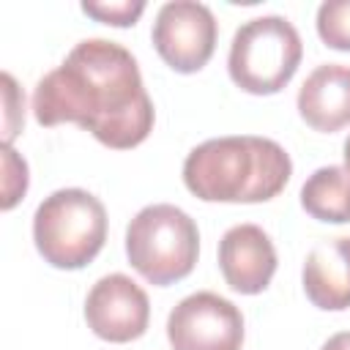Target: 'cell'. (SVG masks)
<instances>
[{
	"mask_svg": "<svg viewBox=\"0 0 350 350\" xmlns=\"http://www.w3.org/2000/svg\"><path fill=\"white\" fill-rule=\"evenodd\" d=\"M33 115L46 129L77 123L115 150L145 142L156 118L134 55L107 38L79 41L55 71L38 79Z\"/></svg>",
	"mask_w": 350,
	"mask_h": 350,
	"instance_id": "6da1fadb",
	"label": "cell"
},
{
	"mask_svg": "<svg viewBox=\"0 0 350 350\" xmlns=\"http://www.w3.org/2000/svg\"><path fill=\"white\" fill-rule=\"evenodd\" d=\"M287 150L268 137H216L183 161L186 189L205 202H265L290 180Z\"/></svg>",
	"mask_w": 350,
	"mask_h": 350,
	"instance_id": "7a4b0ae2",
	"label": "cell"
},
{
	"mask_svg": "<svg viewBox=\"0 0 350 350\" xmlns=\"http://www.w3.org/2000/svg\"><path fill=\"white\" fill-rule=\"evenodd\" d=\"M33 241L38 254L63 271L85 268L107 241V208L85 189H57L36 208Z\"/></svg>",
	"mask_w": 350,
	"mask_h": 350,
	"instance_id": "3957f363",
	"label": "cell"
},
{
	"mask_svg": "<svg viewBox=\"0 0 350 350\" xmlns=\"http://www.w3.org/2000/svg\"><path fill=\"white\" fill-rule=\"evenodd\" d=\"M126 254L142 279L167 287L191 273L200 257V230L178 205L156 202L129 221Z\"/></svg>",
	"mask_w": 350,
	"mask_h": 350,
	"instance_id": "277c9868",
	"label": "cell"
},
{
	"mask_svg": "<svg viewBox=\"0 0 350 350\" xmlns=\"http://www.w3.org/2000/svg\"><path fill=\"white\" fill-rule=\"evenodd\" d=\"M301 55L304 44L290 19L276 14L254 16L235 30L227 71L241 90L252 96H271L293 79L301 66Z\"/></svg>",
	"mask_w": 350,
	"mask_h": 350,
	"instance_id": "5b68a950",
	"label": "cell"
},
{
	"mask_svg": "<svg viewBox=\"0 0 350 350\" xmlns=\"http://www.w3.org/2000/svg\"><path fill=\"white\" fill-rule=\"evenodd\" d=\"M216 16L205 3L172 0L156 14L150 38L159 57L178 74L200 71L216 49Z\"/></svg>",
	"mask_w": 350,
	"mask_h": 350,
	"instance_id": "8992f818",
	"label": "cell"
},
{
	"mask_svg": "<svg viewBox=\"0 0 350 350\" xmlns=\"http://www.w3.org/2000/svg\"><path fill=\"white\" fill-rule=\"evenodd\" d=\"M167 339L172 350H241L243 314L219 293H191L170 312Z\"/></svg>",
	"mask_w": 350,
	"mask_h": 350,
	"instance_id": "52a82bcc",
	"label": "cell"
},
{
	"mask_svg": "<svg viewBox=\"0 0 350 350\" xmlns=\"http://www.w3.org/2000/svg\"><path fill=\"white\" fill-rule=\"evenodd\" d=\"M88 328L104 342H131L148 331L150 304L145 290L126 273L101 276L85 298Z\"/></svg>",
	"mask_w": 350,
	"mask_h": 350,
	"instance_id": "ba28073f",
	"label": "cell"
},
{
	"mask_svg": "<svg viewBox=\"0 0 350 350\" xmlns=\"http://www.w3.org/2000/svg\"><path fill=\"white\" fill-rule=\"evenodd\" d=\"M219 268L235 293L257 295L276 273L273 241L257 224H235L219 241Z\"/></svg>",
	"mask_w": 350,
	"mask_h": 350,
	"instance_id": "9c48e42d",
	"label": "cell"
},
{
	"mask_svg": "<svg viewBox=\"0 0 350 350\" xmlns=\"http://www.w3.org/2000/svg\"><path fill=\"white\" fill-rule=\"evenodd\" d=\"M298 115L314 131L331 134L350 123V66L323 63L298 90Z\"/></svg>",
	"mask_w": 350,
	"mask_h": 350,
	"instance_id": "30bf717a",
	"label": "cell"
},
{
	"mask_svg": "<svg viewBox=\"0 0 350 350\" xmlns=\"http://www.w3.org/2000/svg\"><path fill=\"white\" fill-rule=\"evenodd\" d=\"M304 293L325 312L350 306V238H328L312 246L304 262Z\"/></svg>",
	"mask_w": 350,
	"mask_h": 350,
	"instance_id": "8fae6325",
	"label": "cell"
},
{
	"mask_svg": "<svg viewBox=\"0 0 350 350\" xmlns=\"http://www.w3.org/2000/svg\"><path fill=\"white\" fill-rule=\"evenodd\" d=\"M301 205L317 221H350V172L334 164L314 170L301 186Z\"/></svg>",
	"mask_w": 350,
	"mask_h": 350,
	"instance_id": "7c38bea8",
	"label": "cell"
},
{
	"mask_svg": "<svg viewBox=\"0 0 350 350\" xmlns=\"http://www.w3.org/2000/svg\"><path fill=\"white\" fill-rule=\"evenodd\" d=\"M317 36L339 52H350V0H325L317 8Z\"/></svg>",
	"mask_w": 350,
	"mask_h": 350,
	"instance_id": "4fadbf2b",
	"label": "cell"
},
{
	"mask_svg": "<svg viewBox=\"0 0 350 350\" xmlns=\"http://www.w3.org/2000/svg\"><path fill=\"white\" fill-rule=\"evenodd\" d=\"M82 11L104 25H112V27H131L142 11H145V3L142 0H104V3H93V0H85L82 3Z\"/></svg>",
	"mask_w": 350,
	"mask_h": 350,
	"instance_id": "5bb4252c",
	"label": "cell"
},
{
	"mask_svg": "<svg viewBox=\"0 0 350 350\" xmlns=\"http://www.w3.org/2000/svg\"><path fill=\"white\" fill-rule=\"evenodd\" d=\"M3 211H11L27 191V164L11 145H3Z\"/></svg>",
	"mask_w": 350,
	"mask_h": 350,
	"instance_id": "9a60e30c",
	"label": "cell"
},
{
	"mask_svg": "<svg viewBox=\"0 0 350 350\" xmlns=\"http://www.w3.org/2000/svg\"><path fill=\"white\" fill-rule=\"evenodd\" d=\"M3 101H5V120H3V145H11L25 123V96L16 88L11 74H3Z\"/></svg>",
	"mask_w": 350,
	"mask_h": 350,
	"instance_id": "2e32d148",
	"label": "cell"
},
{
	"mask_svg": "<svg viewBox=\"0 0 350 350\" xmlns=\"http://www.w3.org/2000/svg\"><path fill=\"white\" fill-rule=\"evenodd\" d=\"M323 350H350V331H339V334H334V336L323 345Z\"/></svg>",
	"mask_w": 350,
	"mask_h": 350,
	"instance_id": "e0dca14e",
	"label": "cell"
},
{
	"mask_svg": "<svg viewBox=\"0 0 350 350\" xmlns=\"http://www.w3.org/2000/svg\"><path fill=\"white\" fill-rule=\"evenodd\" d=\"M342 150H345V153H342V156H345V170L350 172V137L345 139V148H342Z\"/></svg>",
	"mask_w": 350,
	"mask_h": 350,
	"instance_id": "ac0fdd59",
	"label": "cell"
}]
</instances>
